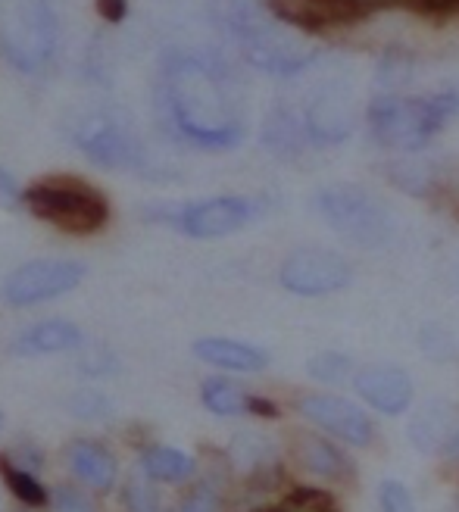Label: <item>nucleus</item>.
I'll return each mask as SVG.
<instances>
[{"label": "nucleus", "mask_w": 459, "mask_h": 512, "mask_svg": "<svg viewBox=\"0 0 459 512\" xmlns=\"http://www.w3.org/2000/svg\"><path fill=\"white\" fill-rule=\"evenodd\" d=\"M54 512H97V509L82 491H75V488H69V484H63V488L54 491Z\"/></svg>", "instance_id": "29"}, {"label": "nucleus", "mask_w": 459, "mask_h": 512, "mask_svg": "<svg viewBox=\"0 0 459 512\" xmlns=\"http://www.w3.org/2000/svg\"><path fill=\"white\" fill-rule=\"evenodd\" d=\"M378 506L381 512H416L413 494L406 491V484L400 481H385L378 488Z\"/></svg>", "instance_id": "26"}, {"label": "nucleus", "mask_w": 459, "mask_h": 512, "mask_svg": "<svg viewBox=\"0 0 459 512\" xmlns=\"http://www.w3.org/2000/svg\"><path fill=\"white\" fill-rule=\"evenodd\" d=\"M69 406H72V413L79 419H104V416H110V400L100 391H94V388L79 391L72 397Z\"/></svg>", "instance_id": "27"}, {"label": "nucleus", "mask_w": 459, "mask_h": 512, "mask_svg": "<svg viewBox=\"0 0 459 512\" xmlns=\"http://www.w3.org/2000/svg\"><path fill=\"white\" fill-rule=\"evenodd\" d=\"M66 463L85 484H91L94 491H110L116 484V459L97 441H88V438L72 441L66 447Z\"/></svg>", "instance_id": "18"}, {"label": "nucleus", "mask_w": 459, "mask_h": 512, "mask_svg": "<svg viewBox=\"0 0 459 512\" xmlns=\"http://www.w3.org/2000/svg\"><path fill=\"white\" fill-rule=\"evenodd\" d=\"M253 213H257V203L253 200L225 194V197H207V200L188 203V207L178 210L175 222L188 238L213 241V238L235 235L238 228H244L253 219Z\"/></svg>", "instance_id": "10"}, {"label": "nucleus", "mask_w": 459, "mask_h": 512, "mask_svg": "<svg viewBox=\"0 0 459 512\" xmlns=\"http://www.w3.org/2000/svg\"><path fill=\"white\" fill-rule=\"evenodd\" d=\"M303 125L310 144L331 147L353 135L356 128V94L347 82H325L303 110Z\"/></svg>", "instance_id": "9"}, {"label": "nucleus", "mask_w": 459, "mask_h": 512, "mask_svg": "<svg viewBox=\"0 0 459 512\" xmlns=\"http://www.w3.org/2000/svg\"><path fill=\"white\" fill-rule=\"evenodd\" d=\"M353 388L372 409L385 416H400L413 403V378L400 366L372 363L353 375Z\"/></svg>", "instance_id": "13"}, {"label": "nucleus", "mask_w": 459, "mask_h": 512, "mask_svg": "<svg viewBox=\"0 0 459 512\" xmlns=\"http://www.w3.org/2000/svg\"><path fill=\"white\" fill-rule=\"evenodd\" d=\"M16 453H19V459H16V466L19 469H25V472H32V469H38L41 463H44V456H41V450L35 447V444H16Z\"/></svg>", "instance_id": "31"}, {"label": "nucleus", "mask_w": 459, "mask_h": 512, "mask_svg": "<svg viewBox=\"0 0 459 512\" xmlns=\"http://www.w3.org/2000/svg\"><path fill=\"white\" fill-rule=\"evenodd\" d=\"M263 141L266 147L275 153V157H300L306 141V125H303V116H294L291 110H275L269 119H266V128H263Z\"/></svg>", "instance_id": "20"}, {"label": "nucleus", "mask_w": 459, "mask_h": 512, "mask_svg": "<svg viewBox=\"0 0 459 512\" xmlns=\"http://www.w3.org/2000/svg\"><path fill=\"white\" fill-rule=\"evenodd\" d=\"M82 344V328L69 319H47L35 322L13 338V353L32 360V356H50V353H66Z\"/></svg>", "instance_id": "16"}, {"label": "nucleus", "mask_w": 459, "mask_h": 512, "mask_svg": "<svg viewBox=\"0 0 459 512\" xmlns=\"http://www.w3.org/2000/svg\"><path fill=\"white\" fill-rule=\"evenodd\" d=\"M0 431H4V409H0Z\"/></svg>", "instance_id": "35"}, {"label": "nucleus", "mask_w": 459, "mask_h": 512, "mask_svg": "<svg viewBox=\"0 0 459 512\" xmlns=\"http://www.w3.org/2000/svg\"><path fill=\"white\" fill-rule=\"evenodd\" d=\"M16 197H19L16 182L4 169H0V207H10V203H16Z\"/></svg>", "instance_id": "33"}, {"label": "nucleus", "mask_w": 459, "mask_h": 512, "mask_svg": "<svg viewBox=\"0 0 459 512\" xmlns=\"http://www.w3.org/2000/svg\"><path fill=\"white\" fill-rule=\"evenodd\" d=\"M459 431V416L453 403L447 400H428L416 409L410 422V441L422 453H444L447 444L456 438Z\"/></svg>", "instance_id": "14"}, {"label": "nucleus", "mask_w": 459, "mask_h": 512, "mask_svg": "<svg viewBox=\"0 0 459 512\" xmlns=\"http://www.w3.org/2000/svg\"><path fill=\"white\" fill-rule=\"evenodd\" d=\"M22 203L32 216L60 228L66 235H94L110 219V203L82 178L54 175L22 191Z\"/></svg>", "instance_id": "4"}, {"label": "nucleus", "mask_w": 459, "mask_h": 512, "mask_svg": "<svg viewBox=\"0 0 459 512\" xmlns=\"http://www.w3.org/2000/svg\"><path fill=\"white\" fill-rule=\"evenodd\" d=\"M294 459L300 463V469H306L316 478L344 481V478L353 475V466H350L347 453L335 441L322 438V434L297 431L294 434Z\"/></svg>", "instance_id": "15"}, {"label": "nucleus", "mask_w": 459, "mask_h": 512, "mask_svg": "<svg viewBox=\"0 0 459 512\" xmlns=\"http://www.w3.org/2000/svg\"><path fill=\"white\" fill-rule=\"evenodd\" d=\"M228 32L235 35L241 54L263 72L272 75H297L306 66H313L319 47L313 44L310 32L285 22L272 7H260L253 0H232L225 13Z\"/></svg>", "instance_id": "2"}, {"label": "nucleus", "mask_w": 459, "mask_h": 512, "mask_svg": "<svg viewBox=\"0 0 459 512\" xmlns=\"http://www.w3.org/2000/svg\"><path fill=\"white\" fill-rule=\"evenodd\" d=\"M272 512H341L338 500L325 494V491H316V488H300L294 491L282 506L272 509Z\"/></svg>", "instance_id": "23"}, {"label": "nucleus", "mask_w": 459, "mask_h": 512, "mask_svg": "<svg viewBox=\"0 0 459 512\" xmlns=\"http://www.w3.org/2000/svg\"><path fill=\"white\" fill-rule=\"evenodd\" d=\"M306 372H310L316 381H325V384H338V381L356 375L353 363L347 360L344 353H319V356H313V360H310Z\"/></svg>", "instance_id": "24"}, {"label": "nucleus", "mask_w": 459, "mask_h": 512, "mask_svg": "<svg viewBox=\"0 0 459 512\" xmlns=\"http://www.w3.org/2000/svg\"><path fill=\"white\" fill-rule=\"evenodd\" d=\"M316 210L335 232L356 247H381L394 235L391 210L360 185H328L316 194Z\"/></svg>", "instance_id": "5"}, {"label": "nucleus", "mask_w": 459, "mask_h": 512, "mask_svg": "<svg viewBox=\"0 0 459 512\" xmlns=\"http://www.w3.org/2000/svg\"><path fill=\"white\" fill-rule=\"evenodd\" d=\"M444 456H447V459H453V463H459V431H456V438H453V441L447 444Z\"/></svg>", "instance_id": "34"}, {"label": "nucleus", "mask_w": 459, "mask_h": 512, "mask_svg": "<svg viewBox=\"0 0 459 512\" xmlns=\"http://www.w3.org/2000/svg\"><path fill=\"white\" fill-rule=\"evenodd\" d=\"M300 413L319 425L325 434L338 441H347L353 447H369L375 438V425L366 409L350 403L347 397L338 394H310L300 400Z\"/></svg>", "instance_id": "12"}, {"label": "nucleus", "mask_w": 459, "mask_h": 512, "mask_svg": "<svg viewBox=\"0 0 459 512\" xmlns=\"http://www.w3.org/2000/svg\"><path fill=\"white\" fill-rule=\"evenodd\" d=\"M200 400L210 409L213 416H244V413H257V416H275V406L244 394L238 384L225 381V378H207L200 388Z\"/></svg>", "instance_id": "19"}, {"label": "nucleus", "mask_w": 459, "mask_h": 512, "mask_svg": "<svg viewBox=\"0 0 459 512\" xmlns=\"http://www.w3.org/2000/svg\"><path fill=\"white\" fill-rule=\"evenodd\" d=\"M141 469L153 481H188L194 475V459L175 447H150L141 453Z\"/></svg>", "instance_id": "21"}, {"label": "nucleus", "mask_w": 459, "mask_h": 512, "mask_svg": "<svg viewBox=\"0 0 459 512\" xmlns=\"http://www.w3.org/2000/svg\"><path fill=\"white\" fill-rule=\"evenodd\" d=\"M353 269L341 253L325 247H300L278 269L282 288L297 297H325L350 285Z\"/></svg>", "instance_id": "7"}, {"label": "nucleus", "mask_w": 459, "mask_h": 512, "mask_svg": "<svg viewBox=\"0 0 459 512\" xmlns=\"http://www.w3.org/2000/svg\"><path fill=\"white\" fill-rule=\"evenodd\" d=\"M459 113L456 91H435V94H375L369 104V132L381 147L413 153L422 150L441 128Z\"/></svg>", "instance_id": "3"}, {"label": "nucleus", "mask_w": 459, "mask_h": 512, "mask_svg": "<svg viewBox=\"0 0 459 512\" xmlns=\"http://www.w3.org/2000/svg\"><path fill=\"white\" fill-rule=\"evenodd\" d=\"M57 38H60L57 13L47 0H19L7 13L4 25H0L4 54L22 72L41 69L50 60V54H54Z\"/></svg>", "instance_id": "6"}, {"label": "nucleus", "mask_w": 459, "mask_h": 512, "mask_svg": "<svg viewBox=\"0 0 459 512\" xmlns=\"http://www.w3.org/2000/svg\"><path fill=\"white\" fill-rule=\"evenodd\" d=\"M166 104L178 135L203 150H232L244 141L232 79L210 60H172L166 69Z\"/></svg>", "instance_id": "1"}, {"label": "nucleus", "mask_w": 459, "mask_h": 512, "mask_svg": "<svg viewBox=\"0 0 459 512\" xmlns=\"http://www.w3.org/2000/svg\"><path fill=\"white\" fill-rule=\"evenodd\" d=\"M85 278V266L75 260H32L16 266L4 281V300L10 306H35L75 291Z\"/></svg>", "instance_id": "8"}, {"label": "nucleus", "mask_w": 459, "mask_h": 512, "mask_svg": "<svg viewBox=\"0 0 459 512\" xmlns=\"http://www.w3.org/2000/svg\"><path fill=\"white\" fill-rule=\"evenodd\" d=\"M75 144L91 163L104 169H138L144 163L138 138L116 119H88L75 128Z\"/></svg>", "instance_id": "11"}, {"label": "nucleus", "mask_w": 459, "mask_h": 512, "mask_svg": "<svg viewBox=\"0 0 459 512\" xmlns=\"http://www.w3.org/2000/svg\"><path fill=\"white\" fill-rule=\"evenodd\" d=\"M341 10H347L350 16L353 13H363V10H381V7H394V4H403V0H335Z\"/></svg>", "instance_id": "30"}, {"label": "nucleus", "mask_w": 459, "mask_h": 512, "mask_svg": "<svg viewBox=\"0 0 459 512\" xmlns=\"http://www.w3.org/2000/svg\"><path fill=\"white\" fill-rule=\"evenodd\" d=\"M125 506H129V512H163L157 491L141 478H132L125 484Z\"/></svg>", "instance_id": "25"}, {"label": "nucleus", "mask_w": 459, "mask_h": 512, "mask_svg": "<svg viewBox=\"0 0 459 512\" xmlns=\"http://www.w3.org/2000/svg\"><path fill=\"white\" fill-rule=\"evenodd\" d=\"M194 356L200 363L225 372H263L269 366L266 350L232 338H200L194 341Z\"/></svg>", "instance_id": "17"}, {"label": "nucleus", "mask_w": 459, "mask_h": 512, "mask_svg": "<svg viewBox=\"0 0 459 512\" xmlns=\"http://www.w3.org/2000/svg\"><path fill=\"white\" fill-rule=\"evenodd\" d=\"M0 478H4L10 494L19 497L25 506H44L47 503V491H44V484L35 478V472H25L16 463H10L7 453L0 456Z\"/></svg>", "instance_id": "22"}, {"label": "nucleus", "mask_w": 459, "mask_h": 512, "mask_svg": "<svg viewBox=\"0 0 459 512\" xmlns=\"http://www.w3.org/2000/svg\"><path fill=\"white\" fill-rule=\"evenodd\" d=\"M178 512H219V494L213 484H197V488L182 500V506H178Z\"/></svg>", "instance_id": "28"}, {"label": "nucleus", "mask_w": 459, "mask_h": 512, "mask_svg": "<svg viewBox=\"0 0 459 512\" xmlns=\"http://www.w3.org/2000/svg\"><path fill=\"white\" fill-rule=\"evenodd\" d=\"M97 13L107 22H122L125 13H129V4L125 0H97Z\"/></svg>", "instance_id": "32"}, {"label": "nucleus", "mask_w": 459, "mask_h": 512, "mask_svg": "<svg viewBox=\"0 0 459 512\" xmlns=\"http://www.w3.org/2000/svg\"><path fill=\"white\" fill-rule=\"evenodd\" d=\"M456 4H459V0H456Z\"/></svg>", "instance_id": "36"}]
</instances>
